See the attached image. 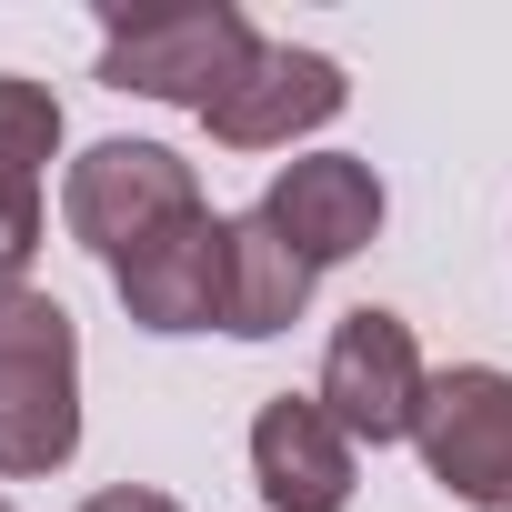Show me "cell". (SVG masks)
I'll return each instance as SVG.
<instances>
[{
  "label": "cell",
  "mask_w": 512,
  "mask_h": 512,
  "mask_svg": "<svg viewBox=\"0 0 512 512\" xmlns=\"http://www.w3.org/2000/svg\"><path fill=\"white\" fill-rule=\"evenodd\" d=\"M81 452V322L51 292H0V472L31 482Z\"/></svg>",
  "instance_id": "obj_1"
},
{
  "label": "cell",
  "mask_w": 512,
  "mask_h": 512,
  "mask_svg": "<svg viewBox=\"0 0 512 512\" xmlns=\"http://www.w3.org/2000/svg\"><path fill=\"white\" fill-rule=\"evenodd\" d=\"M251 21L231 0H181V11H111L101 21V81L141 91V101H181L211 111L241 71H251Z\"/></svg>",
  "instance_id": "obj_2"
},
{
  "label": "cell",
  "mask_w": 512,
  "mask_h": 512,
  "mask_svg": "<svg viewBox=\"0 0 512 512\" xmlns=\"http://www.w3.org/2000/svg\"><path fill=\"white\" fill-rule=\"evenodd\" d=\"M191 211H201V181L161 141H91L71 161V181H61V221L81 231V251H101V262H131L141 241H161Z\"/></svg>",
  "instance_id": "obj_3"
},
{
  "label": "cell",
  "mask_w": 512,
  "mask_h": 512,
  "mask_svg": "<svg viewBox=\"0 0 512 512\" xmlns=\"http://www.w3.org/2000/svg\"><path fill=\"white\" fill-rule=\"evenodd\" d=\"M412 442H422V472H432L452 502L512 512V372H492V362L432 372Z\"/></svg>",
  "instance_id": "obj_4"
},
{
  "label": "cell",
  "mask_w": 512,
  "mask_h": 512,
  "mask_svg": "<svg viewBox=\"0 0 512 512\" xmlns=\"http://www.w3.org/2000/svg\"><path fill=\"white\" fill-rule=\"evenodd\" d=\"M422 392H432V372H422V342H412V322L402 312H352L342 332H332V352H322V412L352 432V442H412V422H422Z\"/></svg>",
  "instance_id": "obj_5"
},
{
  "label": "cell",
  "mask_w": 512,
  "mask_h": 512,
  "mask_svg": "<svg viewBox=\"0 0 512 512\" xmlns=\"http://www.w3.org/2000/svg\"><path fill=\"white\" fill-rule=\"evenodd\" d=\"M111 292L141 332H211L231 312V221H211V211L171 221L131 262H111Z\"/></svg>",
  "instance_id": "obj_6"
},
{
  "label": "cell",
  "mask_w": 512,
  "mask_h": 512,
  "mask_svg": "<svg viewBox=\"0 0 512 512\" xmlns=\"http://www.w3.org/2000/svg\"><path fill=\"white\" fill-rule=\"evenodd\" d=\"M342 101H352L342 61L292 51V41H262V51H251V71H241V81H231L201 121H211V141H221V151H282V141L322 131Z\"/></svg>",
  "instance_id": "obj_7"
},
{
  "label": "cell",
  "mask_w": 512,
  "mask_h": 512,
  "mask_svg": "<svg viewBox=\"0 0 512 512\" xmlns=\"http://www.w3.org/2000/svg\"><path fill=\"white\" fill-rule=\"evenodd\" d=\"M262 221L302 251L312 272L352 262V251L382 231V171L352 161V151H312V161H282V181L262 191Z\"/></svg>",
  "instance_id": "obj_8"
},
{
  "label": "cell",
  "mask_w": 512,
  "mask_h": 512,
  "mask_svg": "<svg viewBox=\"0 0 512 512\" xmlns=\"http://www.w3.org/2000/svg\"><path fill=\"white\" fill-rule=\"evenodd\" d=\"M352 452L362 442L302 392L262 402V422H251V482H262L272 512H342L352 502Z\"/></svg>",
  "instance_id": "obj_9"
},
{
  "label": "cell",
  "mask_w": 512,
  "mask_h": 512,
  "mask_svg": "<svg viewBox=\"0 0 512 512\" xmlns=\"http://www.w3.org/2000/svg\"><path fill=\"white\" fill-rule=\"evenodd\" d=\"M302 302H312V262L262 211H241L231 221V312H221V332L231 342H272V332L302 322Z\"/></svg>",
  "instance_id": "obj_10"
},
{
  "label": "cell",
  "mask_w": 512,
  "mask_h": 512,
  "mask_svg": "<svg viewBox=\"0 0 512 512\" xmlns=\"http://www.w3.org/2000/svg\"><path fill=\"white\" fill-rule=\"evenodd\" d=\"M51 151H61V101L41 81H21V71H0V171H31L41 181Z\"/></svg>",
  "instance_id": "obj_11"
},
{
  "label": "cell",
  "mask_w": 512,
  "mask_h": 512,
  "mask_svg": "<svg viewBox=\"0 0 512 512\" xmlns=\"http://www.w3.org/2000/svg\"><path fill=\"white\" fill-rule=\"evenodd\" d=\"M31 251H41V181L31 171H0V292H21Z\"/></svg>",
  "instance_id": "obj_12"
},
{
  "label": "cell",
  "mask_w": 512,
  "mask_h": 512,
  "mask_svg": "<svg viewBox=\"0 0 512 512\" xmlns=\"http://www.w3.org/2000/svg\"><path fill=\"white\" fill-rule=\"evenodd\" d=\"M81 512H181L171 492H141V482H121V492H91Z\"/></svg>",
  "instance_id": "obj_13"
},
{
  "label": "cell",
  "mask_w": 512,
  "mask_h": 512,
  "mask_svg": "<svg viewBox=\"0 0 512 512\" xmlns=\"http://www.w3.org/2000/svg\"><path fill=\"white\" fill-rule=\"evenodd\" d=\"M0 512H11V502H0Z\"/></svg>",
  "instance_id": "obj_14"
}]
</instances>
